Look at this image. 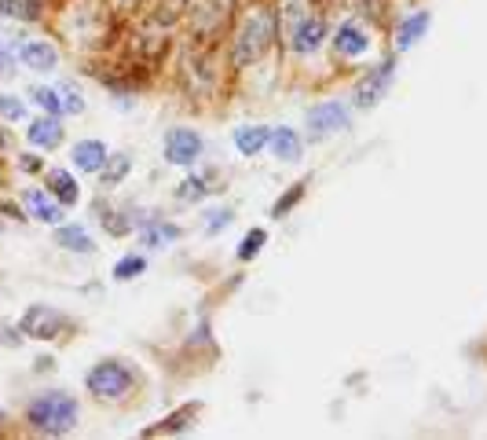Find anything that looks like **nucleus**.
I'll use <instances>...</instances> for the list:
<instances>
[{
    "instance_id": "bb28decb",
    "label": "nucleus",
    "mask_w": 487,
    "mask_h": 440,
    "mask_svg": "<svg viewBox=\"0 0 487 440\" xmlns=\"http://www.w3.org/2000/svg\"><path fill=\"white\" fill-rule=\"evenodd\" d=\"M34 103L41 107V110H48V114H63V100H59V92H52V88H34Z\"/></svg>"
},
{
    "instance_id": "9d476101",
    "label": "nucleus",
    "mask_w": 487,
    "mask_h": 440,
    "mask_svg": "<svg viewBox=\"0 0 487 440\" xmlns=\"http://www.w3.org/2000/svg\"><path fill=\"white\" fill-rule=\"evenodd\" d=\"M22 202H26V210H29V217L34 220H41V224H59L63 220V202H59L52 191L44 195V191H26L22 195Z\"/></svg>"
},
{
    "instance_id": "f03ea898",
    "label": "nucleus",
    "mask_w": 487,
    "mask_h": 440,
    "mask_svg": "<svg viewBox=\"0 0 487 440\" xmlns=\"http://www.w3.org/2000/svg\"><path fill=\"white\" fill-rule=\"evenodd\" d=\"M77 415H81V407L70 393L63 389H52V393H41L29 400L26 407V422L34 433H44V436H63L77 426Z\"/></svg>"
},
{
    "instance_id": "7c9ffc66",
    "label": "nucleus",
    "mask_w": 487,
    "mask_h": 440,
    "mask_svg": "<svg viewBox=\"0 0 487 440\" xmlns=\"http://www.w3.org/2000/svg\"><path fill=\"white\" fill-rule=\"evenodd\" d=\"M15 74V52L4 44V37H0V81Z\"/></svg>"
},
{
    "instance_id": "a878e982",
    "label": "nucleus",
    "mask_w": 487,
    "mask_h": 440,
    "mask_svg": "<svg viewBox=\"0 0 487 440\" xmlns=\"http://www.w3.org/2000/svg\"><path fill=\"white\" fill-rule=\"evenodd\" d=\"M172 239H180V228H172V224H155V228L143 231V246H162Z\"/></svg>"
},
{
    "instance_id": "2f4dec72",
    "label": "nucleus",
    "mask_w": 487,
    "mask_h": 440,
    "mask_svg": "<svg viewBox=\"0 0 487 440\" xmlns=\"http://www.w3.org/2000/svg\"><path fill=\"white\" fill-rule=\"evenodd\" d=\"M228 224H231V210H212L205 228H209V231H220V228H228Z\"/></svg>"
},
{
    "instance_id": "0eeeda50",
    "label": "nucleus",
    "mask_w": 487,
    "mask_h": 440,
    "mask_svg": "<svg viewBox=\"0 0 487 440\" xmlns=\"http://www.w3.org/2000/svg\"><path fill=\"white\" fill-rule=\"evenodd\" d=\"M326 41V22H323V15H300V22L290 29V48L297 52V55H312L319 44Z\"/></svg>"
},
{
    "instance_id": "393cba45",
    "label": "nucleus",
    "mask_w": 487,
    "mask_h": 440,
    "mask_svg": "<svg viewBox=\"0 0 487 440\" xmlns=\"http://www.w3.org/2000/svg\"><path fill=\"white\" fill-rule=\"evenodd\" d=\"M264 243H267V231H264V228H253L246 239H242V246H238V260H253V257L264 250Z\"/></svg>"
},
{
    "instance_id": "f3484780",
    "label": "nucleus",
    "mask_w": 487,
    "mask_h": 440,
    "mask_svg": "<svg viewBox=\"0 0 487 440\" xmlns=\"http://www.w3.org/2000/svg\"><path fill=\"white\" fill-rule=\"evenodd\" d=\"M198 415V404H184L180 411H172L169 419H162V426H150L143 429V436H162V433H184L191 426V419Z\"/></svg>"
},
{
    "instance_id": "423d86ee",
    "label": "nucleus",
    "mask_w": 487,
    "mask_h": 440,
    "mask_svg": "<svg viewBox=\"0 0 487 440\" xmlns=\"http://www.w3.org/2000/svg\"><path fill=\"white\" fill-rule=\"evenodd\" d=\"M341 129H348V110L341 103H319V107H312V114H308L312 140H326V136L341 132Z\"/></svg>"
},
{
    "instance_id": "6e6552de",
    "label": "nucleus",
    "mask_w": 487,
    "mask_h": 440,
    "mask_svg": "<svg viewBox=\"0 0 487 440\" xmlns=\"http://www.w3.org/2000/svg\"><path fill=\"white\" fill-rule=\"evenodd\" d=\"M202 155V136L191 129H172L165 136V158L172 165H195V158Z\"/></svg>"
},
{
    "instance_id": "b1692460",
    "label": "nucleus",
    "mask_w": 487,
    "mask_h": 440,
    "mask_svg": "<svg viewBox=\"0 0 487 440\" xmlns=\"http://www.w3.org/2000/svg\"><path fill=\"white\" fill-rule=\"evenodd\" d=\"M143 268H147V260H143V257H136V253H125V257H121V260L114 264V279L129 283V279H136Z\"/></svg>"
},
{
    "instance_id": "473e14b6",
    "label": "nucleus",
    "mask_w": 487,
    "mask_h": 440,
    "mask_svg": "<svg viewBox=\"0 0 487 440\" xmlns=\"http://www.w3.org/2000/svg\"><path fill=\"white\" fill-rule=\"evenodd\" d=\"M19 165H22V172H41V158L37 155H19Z\"/></svg>"
},
{
    "instance_id": "4468645a",
    "label": "nucleus",
    "mask_w": 487,
    "mask_h": 440,
    "mask_svg": "<svg viewBox=\"0 0 487 440\" xmlns=\"http://www.w3.org/2000/svg\"><path fill=\"white\" fill-rule=\"evenodd\" d=\"M267 140H271V129H264V125H242V129H235V147H238V155H246V158H257L267 147Z\"/></svg>"
},
{
    "instance_id": "9b49d317",
    "label": "nucleus",
    "mask_w": 487,
    "mask_h": 440,
    "mask_svg": "<svg viewBox=\"0 0 487 440\" xmlns=\"http://www.w3.org/2000/svg\"><path fill=\"white\" fill-rule=\"evenodd\" d=\"M19 59H22L29 70H37V74H48V70L59 67V52H55V44H48V41H26V44L19 48Z\"/></svg>"
},
{
    "instance_id": "39448f33",
    "label": "nucleus",
    "mask_w": 487,
    "mask_h": 440,
    "mask_svg": "<svg viewBox=\"0 0 487 440\" xmlns=\"http://www.w3.org/2000/svg\"><path fill=\"white\" fill-rule=\"evenodd\" d=\"M19 327H22L26 338L52 341V338H59V334L70 327V319L59 312V308H52V305H29V308L22 312V319H19Z\"/></svg>"
},
{
    "instance_id": "1a4fd4ad",
    "label": "nucleus",
    "mask_w": 487,
    "mask_h": 440,
    "mask_svg": "<svg viewBox=\"0 0 487 440\" xmlns=\"http://www.w3.org/2000/svg\"><path fill=\"white\" fill-rule=\"evenodd\" d=\"M392 70H395V63H392V59H385L381 67H374L367 77H363V81L355 84V107H374V103L385 96V88H388V81H392Z\"/></svg>"
},
{
    "instance_id": "c756f323",
    "label": "nucleus",
    "mask_w": 487,
    "mask_h": 440,
    "mask_svg": "<svg viewBox=\"0 0 487 440\" xmlns=\"http://www.w3.org/2000/svg\"><path fill=\"white\" fill-rule=\"evenodd\" d=\"M205 180H202V176H188V180L184 184H180V198H184V202H198V198H205Z\"/></svg>"
},
{
    "instance_id": "f257e3e1",
    "label": "nucleus",
    "mask_w": 487,
    "mask_h": 440,
    "mask_svg": "<svg viewBox=\"0 0 487 440\" xmlns=\"http://www.w3.org/2000/svg\"><path fill=\"white\" fill-rule=\"evenodd\" d=\"M279 41V15L267 8H253L246 19H242L238 34L231 41V67L246 70L267 55V48Z\"/></svg>"
},
{
    "instance_id": "7ed1b4c3",
    "label": "nucleus",
    "mask_w": 487,
    "mask_h": 440,
    "mask_svg": "<svg viewBox=\"0 0 487 440\" xmlns=\"http://www.w3.org/2000/svg\"><path fill=\"white\" fill-rule=\"evenodd\" d=\"M231 8H235V0H188L191 37L202 44L220 41L228 22H231Z\"/></svg>"
},
{
    "instance_id": "c85d7f7f",
    "label": "nucleus",
    "mask_w": 487,
    "mask_h": 440,
    "mask_svg": "<svg viewBox=\"0 0 487 440\" xmlns=\"http://www.w3.org/2000/svg\"><path fill=\"white\" fill-rule=\"evenodd\" d=\"M0 117H4V122H22L26 103L19 96H0Z\"/></svg>"
},
{
    "instance_id": "5701e85b",
    "label": "nucleus",
    "mask_w": 487,
    "mask_h": 440,
    "mask_svg": "<svg viewBox=\"0 0 487 440\" xmlns=\"http://www.w3.org/2000/svg\"><path fill=\"white\" fill-rule=\"evenodd\" d=\"M8 15L19 22H41L44 19V0H8Z\"/></svg>"
},
{
    "instance_id": "dca6fc26",
    "label": "nucleus",
    "mask_w": 487,
    "mask_h": 440,
    "mask_svg": "<svg viewBox=\"0 0 487 440\" xmlns=\"http://www.w3.org/2000/svg\"><path fill=\"white\" fill-rule=\"evenodd\" d=\"M48 191L63 205H77V198H81V188L74 180V172H67V169H52L48 172Z\"/></svg>"
},
{
    "instance_id": "2eb2a0df",
    "label": "nucleus",
    "mask_w": 487,
    "mask_h": 440,
    "mask_svg": "<svg viewBox=\"0 0 487 440\" xmlns=\"http://www.w3.org/2000/svg\"><path fill=\"white\" fill-rule=\"evenodd\" d=\"M103 162H107V143H100V140H81V143L74 147V165H77L81 172H100Z\"/></svg>"
},
{
    "instance_id": "20e7f679",
    "label": "nucleus",
    "mask_w": 487,
    "mask_h": 440,
    "mask_svg": "<svg viewBox=\"0 0 487 440\" xmlns=\"http://www.w3.org/2000/svg\"><path fill=\"white\" fill-rule=\"evenodd\" d=\"M132 381H136V374L121 360H103V364H96L92 371H88L84 386H88V393L100 396V400H121L132 389Z\"/></svg>"
},
{
    "instance_id": "c9c22d12",
    "label": "nucleus",
    "mask_w": 487,
    "mask_h": 440,
    "mask_svg": "<svg viewBox=\"0 0 487 440\" xmlns=\"http://www.w3.org/2000/svg\"><path fill=\"white\" fill-rule=\"evenodd\" d=\"M0 422H4V411H0Z\"/></svg>"
},
{
    "instance_id": "412c9836",
    "label": "nucleus",
    "mask_w": 487,
    "mask_h": 440,
    "mask_svg": "<svg viewBox=\"0 0 487 440\" xmlns=\"http://www.w3.org/2000/svg\"><path fill=\"white\" fill-rule=\"evenodd\" d=\"M184 12H188V0H155V12H150V22H158V26L165 29V26H172Z\"/></svg>"
},
{
    "instance_id": "cd10ccee",
    "label": "nucleus",
    "mask_w": 487,
    "mask_h": 440,
    "mask_svg": "<svg viewBox=\"0 0 487 440\" xmlns=\"http://www.w3.org/2000/svg\"><path fill=\"white\" fill-rule=\"evenodd\" d=\"M300 198H304V184H293V188H290V191H286V195L275 202V210H271V217H279V220H283V217L293 210V205H297Z\"/></svg>"
},
{
    "instance_id": "f8f14e48",
    "label": "nucleus",
    "mask_w": 487,
    "mask_h": 440,
    "mask_svg": "<svg viewBox=\"0 0 487 440\" xmlns=\"http://www.w3.org/2000/svg\"><path fill=\"white\" fill-rule=\"evenodd\" d=\"M26 140L34 143V147H48V151H52V147L63 143V125H59V117H55V114L37 117V122L26 129Z\"/></svg>"
},
{
    "instance_id": "a211bd4d",
    "label": "nucleus",
    "mask_w": 487,
    "mask_h": 440,
    "mask_svg": "<svg viewBox=\"0 0 487 440\" xmlns=\"http://www.w3.org/2000/svg\"><path fill=\"white\" fill-rule=\"evenodd\" d=\"M425 29H429V12H414L411 19L400 22V29H395V48L407 52V48L425 34Z\"/></svg>"
},
{
    "instance_id": "72a5a7b5",
    "label": "nucleus",
    "mask_w": 487,
    "mask_h": 440,
    "mask_svg": "<svg viewBox=\"0 0 487 440\" xmlns=\"http://www.w3.org/2000/svg\"><path fill=\"white\" fill-rule=\"evenodd\" d=\"M136 4H140V0H114V8H117V12H132Z\"/></svg>"
},
{
    "instance_id": "aec40b11",
    "label": "nucleus",
    "mask_w": 487,
    "mask_h": 440,
    "mask_svg": "<svg viewBox=\"0 0 487 440\" xmlns=\"http://www.w3.org/2000/svg\"><path fill=\"white\" fill-rule=\"evenodd\" d=\"M55 246H63V250H70V253H92V250H96L92 239H88V231L77 228V224L59 228V231H55Z\"/></svg>"
},
{
    "instance_id": "ddd939ff",
    "label": "nucleus",
    "mask_w": 487,
    "mask_h": 440,
    "mask_svg": "<svg viewBox=\"0 0 487 440\" xmlns=\"http://www.w3.org/2000/svg\"><path fill=\"white\" fill-rule=\"evenodd\" d=\"M367 34L355 26V22H341L338 26V34H333V48H338V55H348V59H355V55H363L367 52Z\"/></svg>"
},
{
    "instance_id": "f704fd0d",
    "label": "nucleus",
    "mask_w": 487,
    "mask_h": 440,
    "mask_svg": "<svg viewBox=\"0 0 487 440\" xmlns=\"http://www.w3.org/2000/svg\"><path fill=\"white\" fill-rule=\"evenodd\" d=\"M8 15V0H0V19H4Z\"/></svg>"
},
{
    "instance_id": "4be33fe9",
    "label": "nucleus",
    "mask_w": 487,
    "mask_h": 440,
    "mask_svg": "<svg viewBox=\"0 0 487 440\" xmlns=\"http://www.w3.org/2000/svg\"><path fill=\"white\" fill-rule=\"evenodd\" d=\"M100 172H103V188H117L129 176V155H107Z\"/></svg>"
},
{
    "instance_id": "6ab92c4d",
    "label": "nucleus",
    "mask_w": 487,
    "mask_h": 440,
    "mask_svg": "<svg viewBox=\"0 0 487 440\" xmlns=\"http://www.w3.org/2000/svg\"><path fill=\"white\" fill-rule=\"evenodd\" d=\"M267 147H271V151H275V158H283V162H297V158H300V136H297L293 129H271Z\"/></svg>"
}]
</instances>
